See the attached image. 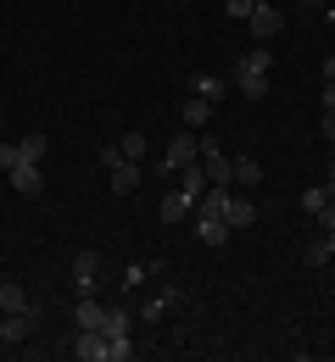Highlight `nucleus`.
I'll return each instance as SVG.
<instances>
[{
	"label": "nucleus",
	"instance_id": "nucleus-1",
	"mask_svg": "<svg viewBox=\"0 0 335 362\" xmlns=\"http://www.w3.org/2000/svg\"><path fill=\"white\" fill-rule=\"evenodd\" d=\"M268 73H274V50L257 45V50H246V56L235 62V73H229V90H240L251 106H257V100L268 95Z\"/></svg>",
	"mask_w": 335,
	"mask_h": 362
},
{
	"label": "nucleus",
	"instance_id": "nucleus-2",
	"mask_svg": "<svg viewBox=\"0 0 335 362\" xmlns=\"http://www.w3.org/2000/svg\"><path fill=\"white\" fill-rule=\"evenodd\" d=\"M195 156H201V139H195V129H191V134H179V139H168V151L157 156V179H174L179 168H191Z\"/></svg>",
	"mask_w": 335,
	"mask_h": 362
},
{
	"label": "nucleus",
	"instance_id": "nucleus-3",
	"mask_svg": "<svg viewBox=\"0 0 335 362\" xmlns=\"http://www.w3.org/2000/svg\"><path fill=\"white\" fill-rule=\"evenodd\" d=\"M201 168H207V184H235V162L218 151V139H201Z\"/></svg>",
	"mask_w": 335,
	"mask_h": 362
},
{
	"label": "nucleus",
	"instance_id": "nucleus-4",
	"mask_svg": "<svg viewBox=\"0 0 335 362\" xmlns=\"http://www.w3.org/2000/svg\"><path fill=\"white\" fill-rule=\"evenodd\" d=\"M246 23H251V34H257V40H274V34H280V28H285V11H280V6H274V0H257V6H251V17H246Z\"/></svg>",
	"mask_w": 335,
	"mask_h": 362
},
{
	"label": "nucleus",
	"instance_id": "nucleus-5",
	"mask_svg": "<svg viewBox=\"0 0 335 362\" xmlns=\"http://www.w3.org/2000/svg\"><path fill=\"white\" fill-rule=\"evenodd\" d=\"M140 162H129V156H123V162H112V168H106V184H112V195H135V189H140Z\"/></svg>",
	"mask_w": 335,
	"mask_h": 362
},
{
	"label": "nucleus",
	"instance_id": "nucleus-6",
	"mask_svg": "<svg viewBox=\"0 0 335 362\" xmlns=\"http://www.w3.org/2000/svg\"><path fill=\"white\" fill-rule=\"evenodd\" d=\"M96 273H101V257L96 251H79L73 257V290L79 296H96Z\"/></svg>",
	"mask_w": 335,
	"mask_h": 362
},
{
	"label": "nucleus",
	"instance_id": "nucleus-7",
	"mask_svg": "<svg viewBox=\"0 0 335 362\" xmlns=\"http://www.w3.org/2000/svg\"><path fill=\"white\" fill-rule=\"evenodd\" d=\"M6 179H11V189H17V195H40V189H45V173H40V162H17Z\"/></svg>",
	"mask_w": 335,
	"mask_h": 362
},
{
	"label": "nucleus",
	"instance_id": "nucleus-8",
	"mask_svg": "<svg viewBox=\"0 0 335 362\" xmlns=\"http://www.w3.org/2000/svg\"><path fill=\"white\" fill-rule=\"evenodd\" d=\"M174 307H179V290L168 284L162 296H151V301H140V313H135V317H145V323H162V317L174 313Z\"/></svg>",
	"mask_w": 335,
	"mask_h": 362
},
{
	"label": "nucleus",
	"instance_id": "nucleus-9",
	"mask_svg": "<svg viewBox=\"0 0 335 362\" xmlns=\"http://www.w3.org/2000/svg\"><path fill=\"white\" fill-rule=\"evenodd\" d=\"M28 329H34V313H6V317H0V346L28 340Z\"/></svg>",
	"mask_w": 335,
	"mask_h": 362
},
{
	"label": "nucleus",
	"instance_id": "nucleus-10",
	"mask_svg": "<svg viewBox=\"0 0 335 362\" xmlns=\"http://www.w3.org/2000/svg\"><path fill=\"white\" fill-rule=\"evenodd\" d=\"M73 351H79L84 362H106V334H101V329H79Z\"/></svg>",
	"mask_w": 335,
	"mask_h": 362
},
{
	"label": "nucleus",
	"instance_id": "nucleus-11",
	"mask_svg": "<svg viewBox=\"0 0 335 362\" xmlns=\"http://www.w3.org/2000/svg\"><path fill=\"white\" fill-rule=\"evenodd\" d=\"M174 179H179V189H185L191 201H201V195H207V168H201V156H195L191 168H179Z\"/></svg>",
	"mask_w": 335,
	"mask_h": 362
},
{
	"label": "nucleus",
	"instance_id": "nucleus-12",
	"mask_svg": "<svg viewBox=\"0 0 335 362\" xmlns=\"http://www.w3.org/2000/svg\"><path fill=\"white\" fill-rule=\"evenodd\" d=\"M179 117H185V129H207V123H212V100H201V95H191V100L179 106Z\"/></svg>",
	"mask_w": 335,
	"mask_h": 362
},
{
	"label": "nucleus",
	"instance_id": "nucleus-13",
	"mask_svg": "<svg viewBox=\"0 0 335 362\" xmlns=\"http://www.w3.org/2000/svg\"><path fill=\"white\" fill-rule=\"evenodd\" d=\"M191 95H201V100H212V106H218V100L229 95V84H224V78H212V73H195V78H191Z\"/></svg>",
	"mask_w": 335,
	"mask_h": 362
},
{
	"label": "nucleus",
	"instance_id": "nucleus-14",
	"mask_svg": "<svg viewBox=\"0 0 335 362\" xmlns=\"http://www.w3.org/2000/svg\"><path fill=\"white\" fill-rule=\"evenodd\" d=\"M191 212H195V201L185 189H168V195H162V218H168V223H179V218H191Z\"/></svg>",
	"mask_w": 335,
	"mask_h": 362
},
{
	"label": "nucleus",
	"instance_id": "nucleus-15",
	"mask_svg": "<svg viewBox=\"0 0 335 362\" xmlns=\"http://www.w3.org/2000/svg\"><path fill=\"white\" fill-rule=\"evenodd\" d=\"M79 329H106V307H101L96 296H79Z\"/></svg>",
	"mask_w": 335,
	"mask_h": 362
},
{
	"label": "nucleus",
	"instance_id": "nucleus-16",
	"mask_svg": "<svg viewBox=\"0 0 335 362\" xmlns=\"http://www.w3.org/2000/svg\"><path fill=\"white\" fill-rule=\"evenodd\" d=\"M330 184H307V189H302V212H307V218H319V212H324V206H330Z\"/></svg>",
	"mask_w": 335,
	"mask_h": 362
},
{
	"label": "nucleus",
	"instance_id": "nucleus-17",
	"mask_svg": "<svg viewBox=\"0 0 335 362\" xmlns=\"http://www.w3.org/2000/svg\"><path fill=\"white\" fill-rule=\"evenodd\" d=\"M0 313H28V296H23V284L0 279Z\"/></svg>",
	"mask_w": 335,
	"mask_h": 362
},
{
	"label": "nucleus",
	"instance_id": "nucleus-18",
	"mask_svg": "<svg viewBox=\"0 0 335 362\" xmlns=\"http://www.w3.org/2000/svg\"><path fill=\"white\" fill-rule=\"evenodd\" d=\"M17 151H23V162H45L50 134H23V139H17Z\"/></svg>",
	"mask_w": 335,
	"mask_h": 362
},
{
	"label": "nucleus",
	"instance_id": "nucleus-19",
	"mask_svg": "<svg viewBox=\"0 0 335 362\" xmlns=\"http://www.w3.org/2000/svg\"><path fill=\"white\" fill-rule=\"evenodd\" d=\"M251 223H257V206L240 201V195H229V228H251Z\"/></svg>",
	"mask_w": 335,
	"mask_h": 362
},
{
	"label": "nucleus",
	"instance_id": "nucleus-20",
	"mask_svg": "<svg viewBox=\"0 0 335 362\" xmlns=\"http://www.w3.org/2000/svg\"><path fill=\"white\" fill-rule=\"evenodd\" d=\"M106 340H123V334H135V313H106V329H101Z\"/></svg>",
	"mask_w": 335,
	"mask_h": 362
},
{
	"label": "nucleus",
	"instance_id": "nucleus-21",
	"mask_svg": "<svg viewBox=\"0 0 335 362\" xmlns=\"http://www.w3.org/2000/svg\"><path fill=\"white\" fill-rule=\"evenodd\" d=\"M229 162H235V184H257L263 179V162H257V156H229Z\"/></svg>",
	"mask_w": 335,
	"mask_h": 362
},
{
	"label": "nucleus",
	"instance_id": "nucleus-22",
	"mask_svg": "<svg viewBox=\"0 0 335 362\" xmlns=\"http://www.w3.org/2000/svg\"><path fill=\"white\" fill-rule=\"evenodd\" d=\"M330 257H335V251H330V240H324V234H319V240H313V245L302 251V262H307V268H324Z\"/></svg>",
	"mask_w": 335,
	"mask_h": 362
},
{
	"label": "nucleus",
	"instance_id": "nucleus-23",
	"mask_svg": "<svg viewBox=\"0 0 335 362\" xmlns=\"http://www.w3.org/2000/svg\"><path fill=\"white\" fill-rule=\"evenodd\" d=\"M135 357V334H123V340H106V362H129Z\"/></svg>",
	"mask_w": 335,
	"mask_h": 362
},
{
	"label": "nucleus",
	"instance_id": "nucleus-24",
	"mask_svg": "<svg viewBox=\"0 0 335 362\" xmlns=\"http://www.w3.org/2000/svg\"><path fill=\"white\" fill-rule=\"evenodd\" d=\"M118 151H123L129 162H140V156H145V134H123V139H118Z\"/></svg>",
	"mask_w": 335,
	"mask_h": 362
},
{
	"label": "nucleus",
	"instance_id": "nucleus-25",
	"mask_svg": "<svg viewBox=\"0 0 335 362\" xmlns=\"http://www.w3.org/2000/svg\"><path fill=\"white\" fill-rule=\"evenodd\" d=\"M17 162H23V151H17V145H0V173H11Z\"/></svg>",
	"mask_w": 335,
	"mask_h": 362
},
{
	"label": "nucleus",
	"instance_id": "nucleus-26",
	"mask_svg": "<svg viewBox=\"0 0 335 362\" xmlns=\"http://www.w3.org/2000/svg\"><path fill=\"white\" fill-rule=\"evenodd\" d=\"M251 6H257V0H224V11H229V17H240V23L251 17Z\"/></svg>",
	"mask_w": 335,
	"mask_h": 362
},
{
	"label": "nucleus",
	"instance_id": "nucleus-27",
	"mask_svg": "<svg viewBox=\"0 0 335 362\" xmlns=\"http://www.w3.org/2000/svg\"><path fill=\"white\" fill-rule=\"evenodd\" d=\"M123 279H129V284H145V279H151V262H129V273H123Z\"/></svg>",
	"mask_w": 335,
	"mask_h": 362
},
{
	"label": "nucleus",
	"instance_id": "nucleus-28",
	"mask_svg": "<svg viewBox=\"0 0 335 362\" xmlns=\"http://www.w3.org/2000/svg\"><path fill=\"white\" fill-rule=\"evenodd\" d=\"M319 134H324V145L335 151V112H324V117H319Z\"/></svg>",
	"mask_w": 335,
	"mask_h": 362
},
{
	"label": "nucleus",
	"instance_id": "nucleus-29",
	"mask_svg": "<svg viewBox=\"0 0 335 362\" xmlns=\"http://www.w3.org/2000/svg\"><path fill=\"white\" fill-rule=\"evenodd\" d=\"M319 223H324V228H335V195H330V206L319 212Z\"/></svg>",
	"mask_w": 335,
	"mask_h": 362
},
{
	"label": "nucleus",
	"instance_id": "nucleus-30",
	"mask_svg": "<svg viewBox=\"0 0 335 362\" xmlns=\"http://www.w3.org/2000/svg\"><path fill=\"white\" fill-rule=\"evenodd\" d=\"M324 112H335V78H324Z\"/></svg>",
	"mask_w": 335,
	"mask_h": 362
},
{
	"label": "nucleus",
	"instance_id": "nucleus-31",
	"mask_svg": "<svg viewBox=\"0 0 335 362\" xmlns=\"http://www.w3.org/2000/svg\"><path fill=\"white\" fill-rule=\"evenodd\" d=\"M324 78H335V56H330V62H324Z\"/></svg>",
	"mask_w": 335,
	"mask_h": 362
},
{
	"label": "nucleus",
	"instance_id": "nucleus-32",
	"mask_svg": "<svg viewBox=\"0 0 335 362\" xmlns=\"http://www.w3.org/2000/svg\"><path fill=\"white\" fill-rule=\"evenodd\" d=\"M324 184H330V189H335V156H330V179H324Z\"/></svg>",
	"mask_w": 335,
	"mask_h": 362
},
{
	"label": "nucleus",
	"instance_id": "nucleus-33",
	"mask_svg": "<svg viewBox=\"0 0 335 362\" xmlns=\"http://www.w3.org/2000/svg\"><path fill=\"white\" fill-rule=\"evenodd\" d=\"M324 17H330V23H335V0H330V11H324Z\"/></svg>",
	"mask_w": 335,
	"mask_h": 362
},
{
	"label": "nucleus",
	"instance_id": "nucleus-34",
	"mask_svg": "<svg viewBox=\"0 0 335 362\" xmlns=\"http://www.w3.org/2000/svg\"><path fill=\"white\" fill-rule=\"evenodd\" d=\"M302 6H313V0H302Z\"/></svg>",
	"mask_w": 335,
	"mask_h": 362
},
{
	"label": "nucleus",
	"instance_id": "nucleus-35",
	"mask_svg": "<svg viewBox=\"0 0 335 362\" xmlns=\"http://www.w3.org/2000/svg\"><path fill=\"white\" fill-rule=\"evenodd\" d=\"M0 245H6V240H0Z\"/></svg>",
	"mask_w": 335,
	"mask_h": 362
}]
</instances>
